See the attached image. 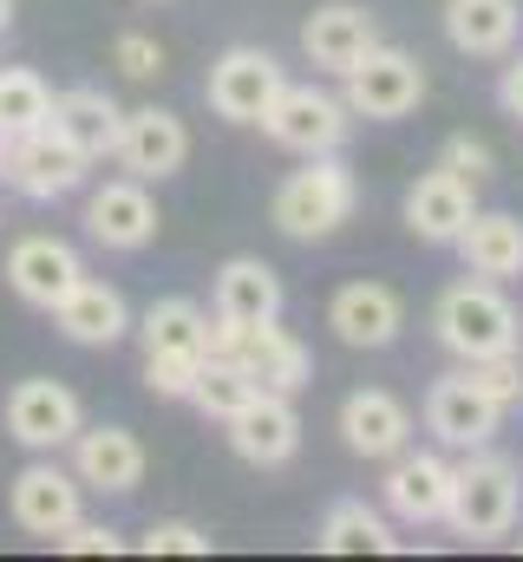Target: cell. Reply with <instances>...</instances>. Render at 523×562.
Instances as JSON below:
<instances>
[{"label": "cell", "mask_w": 523, "mask_h": 562, "mask_svg": "<svg viewBox=\"0 0 523 562\" xmlns=\"http://www.w3.org/2000/svg\"><path fill=\"white\" fill-rule=\"evenodd\" d=\"M230 360H236L256 386H268V393H301V386L314 380V353L281 327V314H275V321H256V327H243Z\"/></svg>", "instance_id": "obj_21"}, {"label": "cell", "mask_w": 523, "mask_h": 562, "mask_svg": "<svg viewBox=\"0 0 523 562\" xmlns=\"http://www.w3.org/2000/svg\"><path fill=\"white\" fill-rule=\"evenodd\" d=\"M523 33L518 0H445V40L465 59H504Z\"/></svg>", "instance_id": "obj_22"}, {"label": "cell", "mask_w": 523, "mask_h": 562, "mask_svg": "<svg viewBox=\"0 0 523 562\" xmlns=\"http://www.w3.org/2000/svg\"><path fill=\"white\" fill-rule=\"evenodd\" d=\"M314 550H327V557H392L399 537H392V524L380 510H367L360 497H341V504H327V517L314 530Z\"/></svg>", "instance_id": "obj_27"}, {"label": "cell", "mask_w": 523, "mask_h": 562, "mask_svg": "<svg viewBox=\"0 0 523 562\" xmlns=\"http://www.w3.org/2000/svg\"><path fill=\"white\" fill-rule=\"evenodd\" d=\"M498 425H504V406L485 400V393L465 380V367L445 373V380H432V393H425V431H432L438 445H452V451H478V445L498 438Z\"/></svg>", "instance_id": "obj_13"}, {"label": "cell", "mask_w": 523, "mask_h": 562, "mask_svg": "<svg viewBox=\"0 0 523 562\" xmlns=\"http://www.w3.org/2000/svg\"><path fill=\"white\" fill-rule=\"evenodd\" d=\"M137 334H144V353H197V360H210V314L197 301H183V294L151 301Z\"/></svg>", "instance_id": "obj_28"}, {"label": "cell", "mask_w": 523, "mask_h": 562, "mask_svg": "<svg viewBox=\"0 0 523 562\" xmlns=\"http://www.w3.org/2000/svg\"><path fill=\"white\" fill-rule=\"evenodd\" d=\"M432 334L445 353L458 360H498V353H518L523 347V314L518 301L504 294V281H452L432 307Z\"/></svg>", "instance_id": "obj_1"}, {"label": "cell", "mask_w": 523, "mask_h": 562, "mask_svg": "<svg viewBox=\"0 0 523 562\" xmlns=\"http://www.w3.org/2000/svg\"><path fill=\"white\" fill-rule=\"evenodd\" d=\"M7 26H13V0H0V33H7Z\"/></svg>", "instance_id": "obj_38"}, {"label": "cell", "mask_w": 523, "mask_h": 562, "mask_svg": "<svg viewBox=\"0 0 523 562\" xmlns=\"http://www.w3.org/2000/svg\"><path fill=\"white\" fill-rule=\"evenodd\" d=\"M216 314L256 327V321H275L281 314V276L262 262V256H230L216 269Z\"/></svg>", "instance_id": "obj_26"}, {"label": "cell", "mask_w": 523, "mask_h": 562, "mask_svg": "<svg viewBox=\"0 0 523 562\" xmlns=\"http://www.w3.org/2000/svg\"><path fill=\"white\" fill-rule=\"evenodd\" d=\"M137 550H144V557H210V530L170 517V524H151V530L137 537Z\"/></svg>", "instance_id": "obj_33"}, {"label": "cell", "mask_w": 523, "mask_h": 562, "mask_svg": "<svg viewBox=\"0 0 523 562\" xmlns=\"http://www.w3.org/2000/svg\"><path fill=\"white\" fill-rule=\"evenodd\" d=\"M230 451L256 471H275L301 451V413H294V393H268L262 386L256 400L230 419Z\"/></svg>", "instance_id": "obj_15"}, {"label": "cell", "mask_w": 523, "mask_h": 562, "mask_svg": "<svg viewBox=\"0 0 523 562\" xmlns=\"http://www.w3.org/2000/svg\"><path fill=\"white\" fill-rule=\"evenodd\" d=\"M498 105H504V112L523 125V53L504 66V72H498Z\"/></svg>", "instance_id": "obj_37"}, {"label": "cell", "mask_w": 523, "mask_h": 562, "mask_svg": "<svg viewBox=\"0 0 523 562\" xmlns=\"http://www.w3.org/2000/svg\"><path fill=\"white\" fill-rule=\"evenodd\" d=\"M144 464L151 458H144L137 431H125V425H79V438H73V471H79L86 491L131 497L144 484Z\"/></svg>", "instance_id": "obj_18"}, {"label": "cell", "mask_w": 523, "mask_h": 562, "mask_svg": "<svg viewBox=\"0 0 523 562\" xmlns=\"http://www.w3.org/2000/svg\"><path fill=\"white\" fill-rule=\"evenodd\" d=\"M256 393H262V386L249 380V373H243V367H236V360H203L190 406H197L203 419H223V425H230L236 413H243V406H249V400H256Z\"/></svg>", "instance_id": "obj_30"}, {"label": "cell", "mask_w": 523, "mask_h": 562, "mask_svg": "<svg viewBox=\"0 0 523 562\" xmlns=\"http://www.w3.org/2000/svg\"><path fill=\"white\" fill-rule=\"evenodd\" d=\"M7 144H13V132H7V125H0V157H7Z\"/></svg>", "instance_id": "obj_39"}, {"label": "cell", "mask_w": 523, "mask_h": 562, "mask_svg": "<svg viewBox=\"0 0 523 562\" xmlns=\"http://www.w3.org/2000/svg\"><path fill=\"white\" fill-rule=\"evenodd\" d=\"M471 216H478L471 177H458V170H445V164H432V170L412 177V190H405V229H412L419 243H458Z\"/></svg>", "instance_id": "obj_19"}, {"label": "cell", "mask_w": 523, "mask_h": 562, "mask_svg": "<svg viewBox=\"0 0 523 562\" xmlns=\"http://www.w3.org/2000/svg\"><path fill=\"white\" fill-rule=\"evenodd\" d=\"M452 249L465 256V276H485V281H518L523 276V223L511 210H478Z\"/></svg>", "instance_id": "obj_25"}, {"label": "cell", "mask_w": 523, "mask_h": 562, "mask_svg": "<svg viewBox=\"0 0 523 562\" xmlns=\"http://www.w3.org/2000/svg\"><path fill=\"white\" fill-rule=\"evenodd\" d=\"M438 164L445 170H458V177H471V183H485L491 170H498V157H491V144L471 138V132H458V138H445V150H438Z\"/></svg>", "instance_id": "obj_35"}, {"label": "cell", "mask_w": 523, "mask_h": 562, "mask_svg": "<svg viewBox=\"0 0 523 562\" xmlns=\"http://www.w3.org/2000/svg\"><path fill=\"white\" fill-rule=\"evenodd\" d=\"M0 125H7L13 138L53 125V86H46L33 66H0Z\"/></svg>", "instance_id": "obj_29"}, {"label": "cell", "mask_w": 523, "mask_h": 562, "mask_svg": "<svg viewBox=\"0 0 523 562\" xmlns=\"http://www.w3.org/2000/svg\"><path fill=\"white\" fill-rule=\"evenodd\" d=\"M86 170H92V157L66 138V132H53V125L20 132V138L7 144V157H0V183H7L13 196H26V203H59V196H73V190L86 183Z\"/></svg>", "instance_id": "obj_5"}, {"label": "cell", "mask_w": 523, "mask_h": 562, "mask_svg": "<svg viewBox=\"0 0 523 562\" xmlns=\"http://www.w3.org/2000/svg\"><path fill=\"white\" fill-rule=\"evenodd\" d=\"M79 281H86V262H79V249L59 243V236H20V243L7 249V288H13L26 307H46V314H53Z\"/></svg>", "instance_id": "obj_12"}, {"label": "cell", "mask_w": 523, "mask_h": 562, "mask_svg": "<svg viewBox=\"0 0 523 562\" xmlns=\"http://www.w3.org/2000/svg\"><path fill=\"white\" fill-rule=\"evenodd\" d=\"M59 550H66V557H119V550H125V537H119L112 524H86V517H79V524L59 537Z\"/></svg>", "instance_id": "obj_36"}, {"label": "cell", "mask_w": 523, "mask_h": 562, "mask_svg": "<svg viewBox=\"0 0 523 562\" xmlns=\"http://www.w3.org/2000/svg\"><path fill=\"white\" fill-rule=\"evenodd\" d=\"M7 510H13V524H20L26 537L59 543V537L86 517V484H79V471H59L53 451H40L26 471H13V484H7Z\"/></svg>", "instance_id": "obj_6"}, {"label": "cell", "mask_w": 523, "mask_h": 562, "mask_svg": "<svg viewBox=\"0 0 523 562\" xmlns=\"http://www.w3.org/2000/svg\"><path fill=\"white\" fill-rule=\"evenodd\" d=\"M523 517V471L518 458L478 445L465 451V464H452V504H445V524L465 537V543H504Z\"/></svg>", "instance_id": "obj_2"}, {"label": "cell", "mask_w": 523, "mask_h": 562, "mask_svg": "<svg viewBox=\"0 0 523 562\" xmlns=\"http://www.w3.org/2000/svg\"><path fill=\"white\" fill-rule=\"evenodd\" d=\"M341 99L354 119H374V125H392V119H412L419 99H425V66L405 53V46H367L347 72H341Z\"/></svg>", "instance_id": "obj_4"}, {"label": "cell", "mask_w": 523, "mask_h": 562, "mask_svg": "<svg viewBox=\"0 0 523 562\" xmlns=\"http://www.w3.org/2000/svg\"><path fill=\"white\" fill-rule=\"evenodd\" d=\"M354 132V112L347 99L321 92V86H281L275 105L262 112V138L294 150V157H321V150H341Z\"/></svg>", "instance_id": "obj_7"}, {"label": "cell", "mask_w": 523, "mask_h": 562, "mask_svg": "<svg viewBox=\"0 0 523 562\" xmlns=\"http://www.w3.org/2000/svg\"><path fill=\"white\" fill-rule=\"evenodd\" d=\"M53 321H59V334L66 340H79V347H119L131 334V307L125 294L112 288V281H79L59 307H53Z\"/></svg>", "instance_id": "obj_23"}, {"label": "cell", "mask_w": 523, "mask_h": 562, "mask_svg": "<svg viewBox=\"0 0 523 562\" xmlns=\"http://www.w3.org/2000/svg\"><path fill=\"white\" fill-rule=\"evenodd\" d=\"M465 380H471L485 400H498L504 413L523 406V347L518 353H498V360H465Z\"/></svg>", "instance_id": "obj_31"}, {"label": "cell", "mask_w": 523, "mask_h": 562, "mask_svg": "<svg viewBox=\"0 0 523 562\" xmlns=\"http://www.w3.org/2000/svg\"><path fill=\"white\" fill-rule=\"evenodd\" d=\"M281 86H288V72H281L275 53H262V46H230V53L210 66L203 99H210V112H216L223 125H262V112L275 105Z\"/></svg>", "instance_id": "obj_8"}, {"label": "cell", "mask_w": 523, "mask_h": 562, "mask_svg": "<svg viewBox=\"0 0 523 562\" xmlns=\"http://www.w3.org/2000/svg\"><path fill=\"white\" fill-rule=\"evenodd\" d=\"M197 373H203L197 353H144V386L157 400H190L197 393Z\"/></svg>", "instance_id": "obj_32"}, {"label": "cell", "mask_w": 523, "mask_h": 562, "mask_svg": "<svg viewBox=\"0 0 523 562\" xmlns=\"http://www.w3.org/2000/svg\"><path fill=\"white\" fill-rule=\"evenodd\" d=\"M86 236H92L99 249H119V256L151 249V236H157V203H151L144 177H112V183H99V190L86 196Z\"/></svg>", "instance_id": "obj_11"}, {"label": "cell", "mask_w": 523, "mask_h": 562, "mask_svg": "<svg viewBox=\"0 0 523 562\" xmlns=\"http://www.w3.org/2000/svg\"><path fill=\"white\" fill-rule=\"evenodd\" d=\"M119 164L144 183H164L190 164V125L164 105H137L125 112V132H119Z\"/></svg>", "instance_id": "obj_16"}, {"label": "cell", "mask_w": 523, "mask_h": 562, "mask_svg": "<svg viewBox=\"0 0 523 562\" xmlns=\"http://www.w3.org/2000/svg\"><path fill=\"white\" fill-rule=\"evenodd\" d=\"M53 132H66V138L99 164V157H119L125 112H119V99H112V92H99V86H73V92H59V99H53Z\"/></svg>", "instance_id": "obj_24"}, {"label": "cell", "mask_w": 523, "mask_h": 562, "mask_svg": "<svg viewBox=\"0 0 523 562\" xmlns=\"http://www.w3.org/2000/svg\"><path fill=\"white\" fill-rule=\"evenodd\" d=\"M380 497H387V510L399 524H445V504H452V458H438V451H399L387 458V484H380Z\"/></svg>", "instance_id": "obj_14"}, {"label": "cell", "mask_w": 523, "mask_h": 562, "mask_svg": "<svg viewBox=\"0 0 523 562\" xmlns=\"http://www.w3.org/2000/svg\"><path fill=\"white\" fill-rule=\"evenodd\" d=\"M367 46H380V20L367 13V7H354V0H327V7H314L308 20H301V53H308V66H321V72H347Z\"/></svg>", "instance_id": "obj_20"}, {"label": "cell", "mask_w": 523, "mask_h": 562, "mask_svg": "<svg viewBox=\"0 0 523 562\" xmlns=\"http://www.w3.org/2000/svg\"><path fill=\"white\" fill-rule=\"evenodd\" d=\"M354 203H360L354 170L341 164V150H321V157H308L301 170L281 177L268 216H275V229H281L288 243H327V236L354 216Z\"/></svg>", "instance_id": "obj_3"}, {"label": "cell", "mask_w": 523, "mask_h": 562, "mask_svg": "<svg viewBox=\"0 0 523 562\" xmlns=\"http://www.w3.org/2000/svg\"><path fill=\"white\" fill-rule=\"evenodd\" d=\"M0 419H7V438H13V445H26V451H59V445L79 438L86 406H79V393L59 386V380H20V386L7 393Z\"/></svg>", "instance_id": "obj_9"}, {"label": "cell", "mask_w": 523, "mask_h": 562, "mask_svg": "<svg viewBox=\"0 0 523 562\" xmlns=\"http://www.w3.org/2000/svg\"><path fill=\"white\" fill-rule=\"evenodd\" d=\"M327 327H334L341 347L380 353V347L399 340V327H405V301H399V288H387V281H341L334 301H327Z\"/></svg>", "instance_id": "obj_10"}, {"label": "cell", "mask_w": 523, "mask_h": 562, "mask_svg": "<svg viewBox=\"0 0 523 562\" xmlns=\"http://www.w3.org/2000/svg\"><path fill=\"white\" fill-rule=\"evenodd\" d=\"M112 66H119L125 79H157V72H164V46H157L151 33H119V40H112Z\"/></svg>", "instance_id": "obj_34"}, {"label": "cell", "mask_w": 523, "mask_h": 562, "mask_svg": "<svg viewBox=\"0 0 523 562\" xmlns=\"http://www.w3.org/2000/svg\"><path fill=\"white\" fill-rule=\"evenodd\" d=\"M341 438H347L354 458L387 464V458H399L412 445V406L399 393H387V386H360V393L341 400Z\"/></svg>", "instance_id": "obj_17"}]
</instances>
